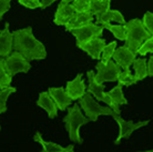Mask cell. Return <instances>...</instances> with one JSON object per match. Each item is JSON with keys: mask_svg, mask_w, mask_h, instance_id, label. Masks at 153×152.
I'll list each match as a JSON object with an SVG mask.
<instances>
[{"mask_svg": "<svg viewBox=\"0 0 153 152\" xmlns=\"http://www.w3.org/2000/svg\"><path fill=\"white\" fill-rule=\"evenodd\" d=\"M146 62L148 60L144 58H139L135 59L133 62V69H134V78L138 81L146 79L148 77V67H146Z\"/></svg>", "mask_w": 153, "mask_h": 152, "instance_id": "44dd1931", "label": "cell"}, {"mask_svg": "<svg viewBox=\"0 0 153 152\" xmlns=\"http://www.w3.org/2000/svg\"><path fill=\"white\" fill-rule=\"evenodd\" d=\"M112 118L114 119L115 122L118 123L119 126V136L118 138L115 139L114 143L117 145H120L121 140L123 139H129L131 137V134L137 131L138 129L142 128V127H146L149 124V120H146V121H139V122H133V121H126L123 118H121L120 114H113Z\"/></svg>", "mask_w": 153, "mask_h": 152, "instance_id": "ba28073f", "label": "cell"}, {"mask_svg": "<svg viewBox=\"0 0 153 152\" xmlns=\"http://www.w3.org/2000/svg\"><path fill=\"white\" fill-rule=\"evenodd\" d=\"M103 27L98 26L96 23H89L87 26H83L78 29L70 30L69 32L72 34V36L76 39V47L82 46L87 42L91 41L92 39L100 38L103 34Z\"/></svg>", "mask_w": 153, "mask_h": 152, "instance_id": "52a82bcc", "label": "cell"}, {"mask_svg": "<svg viewBox=\"0 0 153 152\" xmlns=\"http://www.w3.org/2000/svg\"><path fill=\"white\" fill-rule=\"evenodd\" d=\"M13 34V50L22 54L29 62L32 60H45L47 58L46 46L36 38L31 27L18 29Z\"/></svg>", "mask_w": 153, "mask_h": 152, "instance_id": "6da1fadb", "label": "cell"}, {"mask_svg": "<svg viewBox=\"0 0 153 152\" xmlns=\"http://www.w3.org/2000/svg\"><path fill=\"white\" fill-rule=\"evenodd\" d=\"M76 15V11L73 9L71 1L69 0H62L59 2L56 13L53 17V22L57 26H65L70 20Z\"/></svg>", "mask_w": 153, "mask_h": 152, "instance_id": "8fae6325", "label": "cell"}, {"mask_svg": "<svg viewBox=\"0 0 153 152\" xmlns=\"http://www.w3.org/2000/svg\"><path fill=\"white\" fill-rule=\"evenodd\" d=\"M0 130H1V126H0Z\"/></svg>", "mask_w": 153, "mask_h": 152, "instance_id": "d590c367", "label": "cell"}, {"mask_svg": "<svg viewBox=\"0 0 153 152\" xmlns=\"http://www.w3.org/2000/svg\"><path fill=\"white\" fill-rule=\"evenodd\" d=\"M65 92L72 100H80L87 93V86L84 80L82 79V75L78 73L76 78L71 81H68L65 84Z\"/></svg>", "mask_w": 153, "mask_h": 152, "instance_id": "7c38bea8", "label": "cell"}, {"mask_svg": "<svg viewBox=\"0 0 153 152\" xmlns=\"http://www.w3.org/2000/svg\"><path fill=\"white\" fill-rule=\"evenodd\" d=\"M107 46L105 40L102 38H94L92 39L91 41L84 43L82 46H79L78 48H80L81 50H83L84 52L89 54V57H91L94 60H100L101 59V54L102 51Z\"/></svg>", "mask_w": 153, "mask_h": 152, "instance_id": "5bb4252c", "label": "cell"}, {"mask_svg": "<svg viewBox=\"0 0 153 152\" xmlns=\"http://www.w3.org/2000/svg\"><path fill=\"white\" fill-rule=\"evenodd\" d=\"M146 67H148V76L153 77V54L146 62Z\"/></svg>", "mask_w": 153, "mask_h": 152, "instance_id": "d6a6232c", "label": "cell"}, {"mask_svg": "<svg viewBox=\"0 0 153 152\" xmlns=\"http://www.w3.org/2000/svg\"><path fill=\"white\" fill-rule=\"evenodd\" d=\"M135 56L137 53H134L128 47L121 46L115 49L112 59L121 68V70L123 69V71H130V67L133 65L134 60L137 59Z\"/></svg>", "mask_w": 153, "mask_h": 152, "instance_id": "30bf717a", "label": "cell"}, {"mask_svg": "<svg viewBox=\"0 0 153 152\" xmlns=\"http://www.w3.org/2000/svg\"><path fill=\"white\" fill-rule=\"evenodd\" d=\"M111 1L110 0H91L90 2V13L93 17L100 16L111 9Z\"/></svg>", "mask_w": 153, "mask_h": 152, "instance_id": "7402d4cb", "label": "cell"}, {"mask_svg": "<svg viewBox=\"0 0 153 152\" xmlns=\"http://www.w3.org/2000/svg\"><path fill=\"white\" fill-rule=\"evenodd\" d=\"M87 77H88L89 81V84L87 87V92L90 93L97 101L105 103L110 108L111 107V101H110V98L108 95V92L104 91L105 87H104V84H100L97 82L96 72L93 70H90V71L87 72Z\"/></svg>", "mask_w": 153, "mask_h": 152, "instance_id": "9c48e42d", "label": "cell"}, {"mask_svg": "<svg viewBox=\"0 0 153 152\" xmlns=\"http://www.w3.org/2000/svg\"><path fill=\"white\" fill-rule=\"evenodd\" d=\"M93 16L90 13V12H82V13H76L73 16V18L70 20L69 22L65 26V30L70 31L73 30V29H78V28H81L83 26H87L89 23H92L93 21Z\"/></svg>", "mask_w": 153, "mask_h": 152, "instance_id": "ffe728a7", "label": "cell"}, {"mask_svg": "<svg viewBox=\"0 0 153 152\" xmlns=\"http://www.w3.org/2000/svg\"><path fill=\"white\" fill-rule=\"evenodd\" d=\"M118 83L121 84L122 87H131L133 84L137 83V80L134 78V76L130 71H121L118 77Z\"/></svg>", "mask_w": 153, "mask_h": 152, "instance_id": "d4e9b609", "label": "cell"}, {"mask_svg": "<svg viewBox=\"0 0 153 152\" xmlns=\"http://www.w3.org/2000/svg\"><path fill=\"white\" fill-rule=\"evenodd\" d=\"M16 91H17V89L13 87H9L7 89L0 90V114L4 113L7 111V100Z\"/></svg>", "mask_w": 153, "mask_h": 152, "instance_id": "cb8c5ba5", "label": "cell"}, {"mask_svg": "<svg viewBox=\"0 0 153 152\" xmlns=\"http://www.w3.org/2000/svg\"><path fill=\"white\" fill-rule=\"evenodd\" d=\"M108 95L111 101V108L115 114H120L121 110L120 107L128 104V100L123 95V87L121 84H117L114 88H112L110 91L108 92Z\"/></svg>", "mask_w": 153, "mask_h": 152, "instance_id": "e0dca14e", "label": "cell"}, {"mask_svg": "<svg viewBox=\"0 0 153 152\" xmlns=\"http://www.w3.org/2000/svg\"><path fill=\"white\" fill-rule=\"evenodd\" d=\"M90 2L91 0H73L71 1V4L76 13H82L90 12Z\"/></svg>", "mask_w": 153, "mask_h": 152, "instance_id": "4316f807", "label": "cell"}, {"mask_svg": "<svg viewBox=\"0 0 153 152\" xmlns=\"http://www.w3.org/2000/svg\"><path fill=\"white\" fill-rule=\"evenodd\" d=\"M18 2L25 8H28V9H38V8H40V0H19Z\"/></svg>", "mask_w": 153, "mask_h": 152, "instance_id": "4dcf8cb0", "label": "cell"}, {"mask_svg": "<svg viewBox=\"0 0 153 152\" xmlns=\"http://www.w3.org/2000/svg\"><path fill=\"white\" fill-rule=\"evenodd\" d=\"M117 49V42L115 41H111L110 43H108L105 48L102 51V54H101V62L103 63H108L109 61H111L113 54H114V51Z\"/></svg>", "mask_w": 153, "mask_h": 152, "instance_id": "484cf974", "label": "cell"}, {"mask_svg": "<svg viewBox=\"0 0 153 152\" xmlns=\"http://www.w3.org/2000/svg\"><path fill=\"white\" fill-rule=\"evenodd\" d=\"M78 104L81 108L84 115L91 122L97 121L98 118L101 117V115H111L112 117L114 114V112H113L111 108L99 104V102L88 92L79 100Z\"/></svg>", "mask_w": 153, "mask_h": 152, "instance_id": "277c9868", "label": "cell"}, {"mask_svg": "<svg viewBox=\"0 0 153 152\" xmlns=\"http://www.w3.org/2000/svg\"><path fill=\"white\" fill-rule=\"evenodd\" d=\"M142 23H143V26L146 27V29L149 31V34L153 38V12L146 11L144 13V16H143Z\"/></svg>", "mask_w": 153, "mask_h": 152, "instance_id": "f1b7e54d", "label": "cell"}, {"mask_svg": "<svg viewBox=\"0 0 153 152\" xmlns=\"http://www.w3.org/2000/svg\"><path fill=\"white\" fill-rule=\"evenodd\" d=\"M0 63L9 76L13 77L18 73H27L30 71L31 63L19 52L12 51L7 58H0Z\"/></svg>", "mask_w": 153, "mask_h": 152, "instance_id": "5b68a950", "label": "cell"}, {"mask_svg": "<svg viewBox=\"0 0 153 152\" xmlns=\"http://www.w3.org/2000/svg\"><path fill=\"white\" fill-rule=\"evenodd\" d=\"M96 80L100 84H104V82L118 81L119 75L122 71L121 68L113 60L109 61L108 63H103V62L99 61L96 65Z\"/></svg>", "mask_w": 153, "mask_h": 152, "instance_id": "8992f818", "label": "cell"}, {"mask_svg": "<svg viewBox=\"0 0 153 152\" xmlns=\"http://www.w3.org/2000/svg\"><path fill=\"white\" fill-rule=\"evenodd\" d=\"M138 54L140 56H146V53H153V38H149L146 40L141 47H140V49L138 50Z\"/></svg>", "mask_w": 153, "mask_h": 152, "instance_id": "f546056e", "label": "cell"}, {"mask_svg": "<svg viewBox=\"0 0 153 152\" xmlns=\"http://www.w3.org/2000/svg\"><path fill=\"white\" fill-rule=\"evenodd\" d=\"M53 2L54 0H40V8L41 9H46V8L50 7Z\"/></svg>", "mask_w": 153, "mask_h": 152, "instance_id": "836d02e7", "label": "cell"}, {"mask_svg": "<svg viewBox=\"0 0 153 152\" xmlns=\"http://www.w3.org/2000/svg\"><path fill=\"white\" fill-rule=\"evenodd\" d=\"M12 82V78L4 69V67L0 63V90H4V89H7V88L11 87L10 84Z\"/></svg>", "mask_w": 153, "mask_h": 152, "instance_id": "83f0119b", "label": "cell"}, {"mask_svg": "<svg viewBox=\"0 0 153 152\" xmlns=\"http://www.w3.org/2000/svg\"><path fill=\"white\" fill-rule=\"evenodd\" d=\"M11 7V2L9 0H0V20L4 18V13L9 11Z\"/></svg>", "mask_w": 153, "mask_h": 152, "instance_id": "1f68e13d", "label": "cell"}, {"mask_svg": "<svg viewBox=\"0 0 153 152\" xmlns=\"http://www.w3.org/2000/svg\"><path fill=\"white\" fill-rule=\"evenodd\" d=\"M62 121L65 123V130L68 131L70 140L72 142H76L79 145H82L83 139L80 136V128L84 124L89 123L90 120L83 114L78 103L73 104L71 108L68 109V113L63 118Z\"/></svg>", "mask_w": 153, "mask_h": 152, "instance_id": "7a4b0ae2", "label": "cell"}, {"mask_svg": "<svg viewBox=\"0 0 153 152\" xmlns=\"http://www.w3.org/2000/svg\"><path fill=\"white\" fill-rule=\"evenodd\" d=\"M102 27H103V29H107V30L110 31V32L115 37V39H118L120 41H126V26L108 23V25H103Z\"/></svg>", "mask_w": 153, "mask_h": 152, "instance_id": "603a6c76", "label": "cell"}, {"mask_svg": "<svg viewBox=\"0 0 153 152\" xmlns=\"http://www.w3.org/2000/svg\"><path fill=\"white\" fill-rule=\"evenodd\" d=\"M33 140L36 142H38L42 147V150L40 152H74V145H70L68 147H62L56 142L46 141L42 138L40 132H36V134L33 136Z\"/></svg>", "mask_w": 153, "mask_h": 152, "instance_id": "2e32d148", "label": "cell"}, {"mask_svg": "<svg viewBox=\"0 0 153 152\" xmlns=\"http://www.w3.org/2000/svg\"><path fill=\"white\" fill-rule=\"evenodd\" d=\"M140 152H153V150H148V151H140Z\"/></svg>", "mask_w": 153, "mask_h": 152, "instance_id": "e575fe53", "label": "cell"}, {"mask_svg": "<svg viewBox=\"0 0 153 152\" xmlns=\"http://www.w3.org/2000/svg\"><path fill=\"white\" fill-rule=\"evenodd\" d=\"M37 106L46 111L50 119H53L58 115V108L53 102V100L50 98L48 91H42L39 93Z\"/></svg>", "mask_w": 153, "mask_h": 152, "instance_id": "ac0fdd59", "label": "cell"}, {"mask_svg": "<svg viewBox=\"0 0 153 152\" xmlns=\"http://www.w3.org/2000/svg\"><path fill=\"white\" fill-rule=\"evenodd\" d=\"M126 45L130 50H132L134 53L138 52L140 47L149 38H151V34L149 31L143 26L141 19H131L126 23Z\"/></svg>", "mask_w": 153, "mask_h": 152, "instance_id": "3957f363", "label": "cell"}, {"mask_svg": "<svg viewBox=\"0 0 153 152\" xmlns=\"http://www.w3.org/2000/svg\"><path fill=\"white\" fill-rule=\"evenodd\" d=\"M48 93H49L50 98L56 103L58 110L65 111L72 104V100L70 99V97L67 95L65 89L63 87H51L48 89Z\"/></svg>", "mask_w": 153, "mask_h": 152, "instance_id": "4fadbf2b", "label": "cell"}, {"mask_svg": "<svg viewBox=\"0 0 153 152\" xmlns=\"http://www.w3.org/2000/svg\"><path fill=\"white\" fill-rule=\"evenodd\" d=\"M111 21H115V22H118L119 25H122V26H126V23L124 16L119 10H113V9H109L104 13L96 17V25H98V26L108 25Z\"/></svg>", "mask_w": 153, "mask_h": 152, "instance_id": "d6986e66", "label": "cell"}, {"mask_svg": "<svg viewBox=\"0 0 153 152\" xmlns=\"http://www.w3.org/2000/svg\"><path fill=\"white\" fill-rule=\"evenodd\" d=\"M13 50V34L9 29V23L0 31V58H7Z\"/></svg>", "mask_w": 153, "mask_h": 152, "instance_id": "9a60e30c", "label": "cell"}]
</instances>
